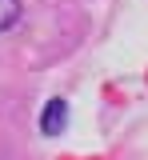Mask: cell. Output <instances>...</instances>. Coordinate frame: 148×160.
<instances>
[{
	"label": "cell",
	"instance_id": "obj_1",
	"mask_svg": "<svg viewBox=\"0 0 148 160\" xmlns=\"http://www.w3.org/2000/svg\"><path fill=\"white\" fill-rule=\"evenodd\" d=\"M20 20V0H0V32H8Z\"/></svg>",
	"mask_w": 148,
	"mask_h": 160
},
{
	"label": "cell",
	"instance_id": "obj_2",
	"mask_svg": "<svg viewBox=\"0 0 148 160\" xmlns=\"http://www.w3.org/2000/svg\"><path fill=\"white\" fill-rule=\"evenodd\" d=\"M64 104L60 100H56V104H48V120H44V128H48V132H60V124H64Z\"/></svg>",
	"mask_w": 148,
	"mask_h": 160
}]
</instances>
